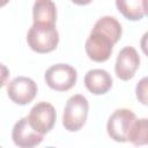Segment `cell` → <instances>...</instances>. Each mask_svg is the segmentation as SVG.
Masks as SVG:
<instances>
[{
    "label": "cell",
    "mask_w": 148,
    "mask_h": 148,
    "mask_svg": "<svg viewBox=\"0 0 148 148\" xmlns=\"http://www.w3.org/2000/svg\"><path fill=\"white\" fill-rule=\"evenodd\" d=\"M27 42L30 49L37 53H49L59 43V34L54 24L34 23L28 34Z\"/></svg>",
    "instance_id": "1"
},
{
    "label": "cell",
    "mask_w": 148,
    "mask_h": 148,
    "mask_svg": "<svg viewBox=\"0 0 148 148\" xmlns=\"http://www.w3.org/2000/svg\"><path fill=\"white\" fill-rule=\"evenodd\" d=\"M88 110V99L83 95L76 94L71 96L66 102L62 113V125L65 130L69 132H76L81 130L86 124Z\"/></svg>",
    "instance_id": "2"
},
{
    "label": "cell",
    "mask_w": 148,
    "mask_h": 148,
    "mask_svg": "<svg viewBox=\"0 0 148 148\" xmlns=\"http://www.w3.org/2000/svg\"><path fill=\"white\" fill-rule=\"evenodd\" d=\"M46 84L56 91H67L76 83L77 73L74 67L68 64H56L45 72Z\"/></svg>",
    "instance_id": "3"
},
{
    "label": "cell",
    "mask_w": 148,
    "mask_h": 148,
    "mask_svg": "<svg viewBox=\"0 0 148 148\" xmlns=\"http://www.w3.org/2000/svg\"><path fill=\"white\" fill-rule=\"evenodd\" d=\"M56 109L52 104L47 102H39L35 104L31 108L29 114L27 116L28 123L32 127V130L42 135L49 133L53 128L56 124Z\"/></svg>",
    "instance_id": "4"
},
{
    "label": "cell",
    "mask_w": 148,
    "mask_h": 148,
    "mask_svg": "<svg viewBox=\"0 0 148 148\" xmlns=\"http://www.w3.org/2000/svg\"><path fill=\"white\" fill-rule=\"evenodd\" d=\"M135 113L130 109H118L108 119L106 131L111 139L117 142H127V135L134 120Z\"/></svg>",
    "instance_id": "5"
},
{
    "label": "cell",
    "mask_w": 148,
    "mask_h": 148,
    "mask_svg": "<svg viewBox=\"0 0 148 148\" xmlns=\"http://www.w3.org/2000/svg\"><path fill=\"white\" fill-rule=\"evenodd\" d=\"M37 94L36 82L27 76H16L13 79L7 87V95L18 105H25L30 103Z\"/></svg>",
    "instance_id": "6"
},
{
    "label": "cell",
    "mask_w": 148,
    "mask_h": 148,
    "mask_svg": "<svg viewBox=\"0 0 148 148\" xmlns=\"http://www.w3.org/2000/svg\"><path fill=\"white\" fill-rule=\"evenodd\" d=\"M113 45L114 44L110 38L91 30L89 37L86 40L84 49L89 59L96 62H103L110 58L113 51Z\"/></svg>",
    "instance_id": "7"
},
{
    "label": "cell",
    "mask_w": 148,
    "mask_h": 148,
    "mask_svg": "<svg viewBox=\"0 0 148 148\" xmlns=\"http://www.w3.org/2000/svg\"><path fill=\"white\" fill-rule=\"evenodd\" d=\"M139 66L140 57L138 54V51L133 46H125L119 51L117 56L114 72L120 80L128 81L134 76Z\"/></svg>",
    "instance_id": "8"
},
{
    "label": "cell",
    "mask_w": 148,
    "mask_h": 148,
    "mask_svg": "<svg viewBox=\"0 0 148 148\" xmlns=\"http://www.w3.org/2000/svg\"><path fill=\"white\" fill-rule=\"evenodd\" d=\"M12 139L18 148H34L43 141V135L29 125L27 117L17 120L12 131Z\"/></svg>",
    "instance_id": "9"
},
{
    "label": "cell",
    "mask_w": 148,
    "mask_h": 148,
    "mask_svg": "<svg viewBox=\"0 0 148 148\" xmlns=\"http://www.w3.org/2000/svg\"><path fill=\"white\" fill-rule=\"evenodd\" d=\"M112 77L105 69H90L84 75V86L94 95H103L112 88Z\"/></svg>",
    "instance_id": "10"
},
{
    "label": "cell",
    "mask_w": 148,
    "mask_h": 148,
    "mask_svg": "<svg viewBox=\"0 0 148 148\" xmlns=\"http://www.w3.org/2000/svg\"><path fill=\"white\" fill-rule=\"evenodd\" d=\"M92 31H97L106 36L112 40L113 44H116L121 37L123 29H121V24L118 22L116 17L106 15V16H102L96 21V23L94 24Z\"/></svg>",
    "instance_id": "11"
},
{
    "label": "cell",
    "mask_w": 148,
    "mask_h": 148,
    "mask_svg": "<svg viewBox=\"0 0 148 148\" xmlns=\"http://www.w3.org/2000/svg\"><path fill=\"white\" fill-rule=\"evenodd\" d=\"M34 23L54 24L57 20V8L51 0H38L32 7Z\"/></svg>",
    "instance_id": "12"
},
{
    "label": "cell",
    "mask_w": 148,
    "mask_h": 148,
    "mask_svg": "<svg viewBox=\"0 0 148 148\" xmlns=\"http://www.w3.org/2000/svg\"><path fill=\"white\" fill-rule=\"evenodd\" d=\"M116 6L118 10L131 21H138L145 17L147 14V2L146 0H117Z\"/></svg>",
    "instance_id": "13"
},
{
    "label": "cell",
    "mask_w": 148,
    "mask_h": 148,
    "mask_svg": "<svg viewBox=\"0 0 148 148\" xmlns=\"http://www.w3.org/2000/svg\"><path fill=\"white\" fill-rule=\"evenodd\" d=\"M127 141L132 142L134 146H138V147L147 145L148 140H147V119L146 118L134 120V123L130 128Z\"/></svg>",
    "instance_id": "14"
},
{
    "label": "cell",
    "mask_w": 148,
    "mask_h": 148,
    "mask_svg": "<svg viewBox=\"0 0 148 148\" xmlns=\"http://www.w3.org/2000/svg\"><path fill=\"white\" fill-rule=\"evenodd\" d=\"M136 98L143 105H147V77H142L136 84Z\"/></svg>",
    "instance_id": "15"
},
{
    "label": "cell",
    "mask_w": 148,
    "mask_h": 148,
    "mask_svg": "<svg viewBox=\"0 0 148 148\" xmlns=\"http://www.w3.org/2000/svg\"><path fill=\"white\" fill-rule=\"evenodd\" d=\"M8 77H9V69L7 68L6 65L0 62V88L6 84Z\"/></svg>",
    "instance_id": "16"
},
{
    "label": "cell",
    "mask_w": 148,
    "mask_h": 148,
    "mask_svg": "<svg viewBox=\"0 0 148 148\" xmlns=\"http://www.w3.org/2000/svg\"><path fill=\"white\" fill-rule=\"evenodd\" d=\"M6 3V1H3V2H0V6H2V5H5Z\"/></svg>",
    "instance_id": "17"
},
{
    "label": "cell",
    "mask_w": 148,
    "mask_h": 148,
    "mask_svg": "<svg viewBox=\"0 0 148 148\" xmlns=\"http://www.w3.org/2000/svg\"><path fill=\"white\" fill-rule=\"evenodd\" d=\"M46 148H56V147H46Z\"/></svg>",
    "instance_id": "18"
},
{
    "label": "cell",
    "mask_w": 148,
    "mask_h": 148,
    "mask_svg": "<svg viewBox=\"0 0 148 148\" xmlns=\"http://www.w3.org/2000/svg\"><path fill=\"white\" fill-rule=\"evenodd\" d=\"M0 148H2V147H1V146H0Z\"/></svg>",
    "instance_id": "19"
}]
</instances>
